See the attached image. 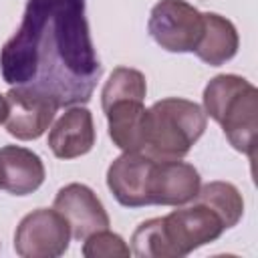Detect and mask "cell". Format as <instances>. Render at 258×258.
<instances>
[{"instance_id": "obj_1", "label": "cell", "mask_w": 258, "mask_h": 258, "mask_svg": "<svg viewBox=\"0 0 258 258\" xmlns=\"http://www.w3.org/2000/svg\"><path fill=\"white\" fill-rule=\"evenodd\" d=\"M0 71L10 87L36 89L58 107L87 103L103 64L85 0H28L18 30L0 50Z\"/></svg>"}, {"instance_id": "obj_2", "label": "cell", "mask_w": 258, "mask_h": 258, "mask_svg": "<svg viewBox=\"0 0 258 258\" xmlns=\"http://www.w3.org/2000/svg\"><path fill=\"white\" fill-rule=\"evenodd\" d=\"M204 109L187 99L167 97L145 109L139 153L155 161L183 159L206 131Z\"/></svg>"}, {"instance_id": "obj_3", "label": "cell", "mask_w": 258, "mask_h": 258, "mask_svg": "<svg viewBox=\"0 0 258 258\" xmlns=\"http://www.w3.org/2000/svg\"><path fill=\"white\" fill-rule=\"evenodd\" d=\"M204 113L222 125L230 145L254 159L258 91L240 75H218L204 89Z\"/></svg>"}, {"instance_id": "obj_4", "label": "cell", "mask_w": 258, "mask_h": 258, "mask_svg": "<svg viewBox=\"0 0 258 258\" xmlns=\"http://www.w3.org/2000/svg\"><path fill=\"white\" fill-rule=\"evenodd\" d=\"M161 226L171 258L187 256L200 246L218 240L226 230L222 218L212 208L196 200L177 206V210L163 216Z\"/></svg>"}, {"instance_id": "obj_5", "label": "cell", "mask_w": 258, "mask_h": 258, "mask_svg": "<svg viewBox=\"0 0 258 258\" xmlns=\"http://www.w3.org/2000/svg\"><path fill=\"white\" fill-rule=\"evenodd\" d=\"M147 30L167 52H194L204 32V12L185 0H159L151 8Z\"/></svg>"}, {"instance_id": "obj_6", "label": "cell", "mask_w": 258, "mask_h": 258, "mask_svg": "<svg viewBox=\"0 0 258 258\" xmlns=\"http://www.w3.org/2000/svg\"><path fill=\"white\" fill-rule=\"evenodd\" d=\"M67 220L52 208H38L26 214L14 232V250L22 258H58L71 242Z\"/></svg>"}, {"instance_id": "obj_7", "label": "cell", "mask_w": 258, "mask_h": 258, "mask_svg": "<svg viewBox=\"0 0 258 258\" xmlns=\"http://www.w3.org/2000/svg\"><path fill=\"white\" fill-rule=\"evenodd\" d=\"M4 97L8 103L6 131L20 141L38 139L50 127L58 111V103L36 89L12 87Z\"/></svg>"}, {"instance_id": "obj_8", "label": "cell", "mask_w": 258, "mask_h": 258, "mask_svg": "<svg viewBox=\"0 0 258 258\" xmlns=\"http://www.w3.org/2000/svg\"><path fill=\"white\" fill-rule=\"evenodd\" d=\"M52 208L67 220L71 236L75 240H85L87 236L109 228L111 220L97 198V194L85 183H67L54 196Z\"/></svg>"}, {"instance_id": "obj_9", "label": "cell", "mask_w": 258, "mask_h": 258, "mask_svg": "<svg viewBox=\"0 0 258 258\" xmlns=\"http://www.w3.org/2000/svg\"><path fill=\"white\" fill-rule=\"evenodd\" d=\"M155 159L139 151H123L107 169V187L125 208L151 206L149 181Z\"/></svg>"}, {"instance_id": "obj_10", "label": "cell", "mask_w": 258, "mask_h": 258, "mask_svg": "<svg viewBox=\"0 0 258 258\" xmlns=\"http://www.w3.org/2000/svg\"><path fill=\"white\" fill-rule=\"evenodd\" d=\"M202 185L200 171L181 159L155 161L149 181V200L155 206H183L189 204Z\"/></svg>"}, {"instance_id": "obj_11", "label": "cell", "mask_w": 258, "mask_h": 258, "mask_svg": "<svg viewBox=\"0 0 258 258\" xmlns=\"http://www.w3.org/2000/svg\"><path fill=\"white\" fill-rule=\"evenodd\" d=\"M97 141L93 115L87 107L71 105L50 127L48 147L58 159H75L93 149Z\"/></svg>"}, {"instance_id": "obj_12", "label": "cell", "mask_w": 258, "mask_h": 258, "mask_svg": "<svg viewBox=\"0 0 258 258\" xmlns=\"http://www.w3.org/2000/svg\"><path fill=\"white\" fill-rule=\"evenodd\" d=\"M44 163L32 149L20 145L0 147V187L12 196H28L44 181Z\"/></svg>"}, {"instance_id": "obj_13", "label": "cell", "mask_w": 258, "mask_h": 258, "mask_svg": "<svg viewBox=\"0 0 258 258\" xmlns=\"http://www.w3.org/2000/svg\"><path fill=\"white\" fill-rule=\"evenodd\" d=\"M240 36L236 26L216 12H204V32L194 50L196 56L210 67H220L236 56Z\"/></svg>"}, {"instance_id": "obj_14", "label": "cell", "mask_w": 258, "mask_h": 258, "mask_svg": "<svg viewBox=\"0 0 258 258\" xmlns=\"http://www.w3.org/2000/svg\"><path fill=\"white\" fill-rule=\"evenodd\" d=\"M109 123V137L121 151H139L141 123L145 115L143 101L121 99L103 107Z\"/></svg>"}, {"instance_id": "obj_15", "label": "cell", "mask_w": 258, "mask_h": 258, "mask_svg": "<svg viewBox=\"0 0 258 258\" xmlns=\"http://www.w3.org/2000/svg\"><path fill=\"white\" fill-rule=\"evenodd\" d=\"M194 200L212 208L222 218L226 230L234 228L244 216L242 194L230 181H210L206 185H200V191Z\"/></svg>"}, {"instance_id": "obj_16", "label": "cell", "mask_w": 258, "mask_h": 258, "mask_svg": "<svg viewBox=\"0 0 258 258\" xmlns=\"http://www.w3.org/2000/svg\"><path fill=\"white\" fill-rule=\"evenodd\" d=\"M147 95L145 75L137 69L117 67L109 75L103 91H101V107H107L121 99H137L143 101Z\"/></svg>"}, {"instance_id": "obj_17", "label": "cell", "mask_w": 258, "mask_h": 258, "mask_svg": "<svg viewBox=\"0 0 258 258\" xmlns=\"http://www.w3.org/2000/svg\"><path fill=\"white\" fill-rule=\"evenodd\" d=\"M131 254L139 258H171L165 242L161 218L141 222L131 236Z\"/></svg>"}, {"instance_id": "obj_18", "label": "cell", "mask_w": 258, "mask_h": 258, "mask_svg": "<svg viewBox=\"0 0 258 258\" xmlns=\"http://www.w3.org/2000/svg\"><path fill=\"white\" fill-rule=\"evenodd\" d=\"M129 254L131 248L125 244V240L109 228L99 230L83 240L85 258H127Z\"/></svg>"}, {"instance_id": "obj_19", "label": "cell", "mask_w": 258, "mask_h": 258, "mask_svg": "<svg viewBox=\"0 0 258 258\" xmlns=\"http://www.w3.org/2000/svg\"><path fill=\"white\" fill-rule=\"evenodd\" d=\"M6 115H8V103H6V97L0 95V125L6 121Z\"/></svg>"}]
</instances>
